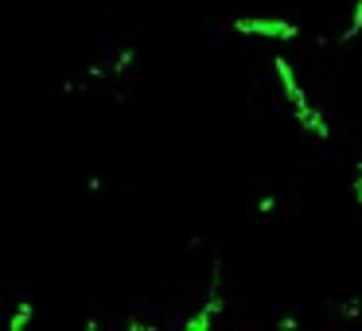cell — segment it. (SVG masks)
I'll return each instance as SVG.
<instances>
[{
    "mask_svg": "<svg viewBox=\"0 0 362 331\" xmlns=\"http://www.w3.org/2000/svg\"><path fill=\"white\" fill-rule=\"evenodd\" d=\"M222 308H226V300H222V257L211 261V284H206V300L203 308H199L195 315H187L183 320V327L187 331H211L214 320L222 315Z\"/></svg>",
    "mask_w": 362,
    "mask_h": 331,
    "instance_id": "obj_1",
    "label": "cell"
},
{
    "mask_svg": "<svg viewBox=\"0 0 362 331\" xmlns=\"http://www.w3.org/2000/svg\"><path fill=\"white\" fill-rule=\"evenodd\" d=\"M238 35H261V40H300V28L288 20H265V16H238L234 24Z\"/></svg>",
    "mask_w": 362,
    "mask_h": 331,
    "instance_id": "obj_2",
    "label": "cell"
},
{
    "mask_svg": "<svg viewBox=\"0 0 362 331\" xmlns=\"http://www.w3.org/2000/svg\"><path fill=\"white\" fill-rule=\"evenodd\" d=\"M32 315H35V304H16V312H12V320H8V331H24L28 323H32Z\"/></svg>",
    "mask_w": 362,
    "mask_h": 331,
    "instance_id": "obj_3",
    "label": "cell"
}]
</instances>
